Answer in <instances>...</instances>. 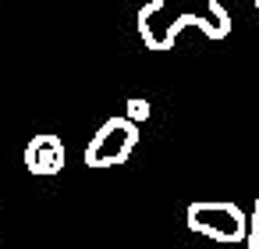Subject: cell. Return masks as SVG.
Listing matches in <instances>:
<instances>
[{"mask_svg": "<svg viewBox=\"0 0 259 249\" xmlns=\"http://www.w3.org/2000/svg\"><path fill=\"white\" fill-rule=\"evenodd\" d=\"M185 25H199L209 40H224L231 32V15L224 11V4L209 0L199 11L192 8H174L170 0H156V4H146L139 11V36L149 50H170L174 40L181 36Z\"/></svg>", "mask_w": 259, "mask_h": 249, "instance_id": "cell-1", "label": "cell"}, {"mask_svg": "<svg viewBox=\"0 0 259 249\" xmlns=\"http://www.w3.org/2000/svg\"><path fill=\"white\" fill-rule=\"evenodd\" d=\"M188 228L213 242H241L248 238V217L238 203L227 199H195L188 206Z\"/></svg>", "mask_w": 259, "mask_h": 249, "instance_id": "cell-2", "label": "cell"}, {"mask_svg": "<svg viewBox=\"0 0 259 249\" xmlns=\"http://www.w3.org/2000/svg\"><path fill=\"white\" fill-rule=\"evenodd\" d=\"M135 143H139V125H132L124 114H114V118H107V121L96 128V135L89 139V146H85V164H89L93 171L121 167V164L132 157Z\"/></svg>", "mask_w": 259, "mask_h": 249, "instance_id": "cell-3", "label": "cell"}, {"mask_svg": "<svg viewBox=\"0 0 259 249\" xmlns=\"http://www.w3.org/2000/svg\"><path fill=\"white\" fill-rule=\"evenodd\" d=\"M64 160H68L64 143L57 135H50V132L32 135V143L25 146V167L32 174H61L64 171Z\"/></svg>", "mask_w": 259, "mask_h": 249, "instance_id": "cell-4", "label": "cell"}, {"mask_svg": "<svg viewBox=\"0 0 259 249\" xmlns=\"http://www.w3.org/2000/svg\"><path fill=\"white\" fill-rule=\"evenodd\" d=\"M124 118H128L132 125L146 121V118H149V100H139V96H135V100H128V103H124Z\"/></svg>", "mask_w": 259, "mask_h": 249, "instance_id": "cell-5", "label": "cell"}, {"mask_svg": "<svg viewBox=\"0 0 259 249\" xmlns=\"http://www.w3.org/2000/svg\"><path fill=\"white\" fill-rule=\"evenodd\" d=\"M248 249H259V199H255V206H252V217H248Z\"/></svg>", "mask_w": 259, "mask_h": 249, "instance_id": "cell-6", "label": "cell"}, {"mask_svg": "<svg viewBox=\"0 0 259 249\" xmlns=\"http://www.w3.org/2000/svg\"><path fill=\"white\" fill-rule=\"evenodd\" d=\"M255 11H259V0H255Z\"/></svg>", "mask_w": 259, "mask_h": 249, "instance_id": "cell-7", "label": "cell"}]
</instances>
